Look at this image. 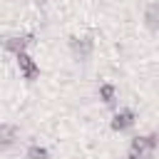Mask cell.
<instances>
[{
	"label": "cell",
	"mask_w": 159,
	"mask_h": 159,
	"mask_svg": "<svg viewBox=\"0 0 159 159\" xmlns=\"http://www.w3.org/2000/svg\"><path fill=\"white\" fill-rule=\"evenodd\" d=\"M157 147H159V134H157V132L137 134V137H132V142H129V152H127V154L139 157V159H154Z\"/></svg>",
	"instance_id": "cell-1"
},
{
	"label": "cell",
	"mask_w": 159,
	"mask_h": 159,
	"mask_svg": "<svg viewBox=\"0 0 159 159\" xmlns=\"http://www.w3.org/2000/svg\"><path fill=\"white\" fill-rule=\"evenodd\" d=\"M70 52H72L75 62H89V57L94 55V37L92 35L70 37Z\"/></svg>",
	"instance_id": "cell-2"
},
{
	"label": "cell",
	"mask_w": 159,
	"mask_h": 159,
	"mask_svg": "<svg viewBox=\"0 0 159 159\" xmlns=\"http://www.w3.org/2000/svg\"><path fill=\"white\" fill-rule=\"evenodd\" d=\"M15 62H17V70H20V75H22L25 82H35V80L40 77V65L30 57V52L15 55Z\"/></svg>",
	"instance_id": "cell-3"
},
{
	"label": "cell",
	"mask_w": 159,
	"mask_h": 159,
	"mask_svg": "<svg viewBox=\"0 0 159 159\" xmlns=\"http://www.w3.org/2000/svg\"><path fill=\"white\" fill-rule=\"evenodd\" d=\"M134 124H137V112L132 107H119L114 112V117H112V129L119 132V134L122 132H129Z\"/></svg>",
	"instance_id": "cell-4"
},
{
	"label": "cell",
	"mask_w": 159,
	"mask_h": 159,
	"mask_svg": "<svg viewBox=\"0 0 159 159\" xmlns=\"http://www.w3.org/2000/svg\"><path fill=\"white\" fill-rule=\"evenodd\" d=\"M32 42H35L32 35H5V37H0V45H2L7 52H12V55L27 52V47H30Z\"/></svg>",
	"instance_id": "cell-5"
},
{
	"label": "cell",
	"mask_w": 159,
	"mask_h": 159,
	"mask_svg": "<svg viewBox=\"0 0 159 159\" xmlns=\"http://www.w3.org/2000/svg\"><path fill=\"white\" fill-rule=\"evenodd\" d=\"M20 127L12 122H2L0 124V152H10L17 142H20Z\"/></svg>",
	"instance_id": "cell-6"
},
{
	"label": "cell",
	"mask_w": 159,
	"mask_h": 159,
	"mask_svg": "<svg viewBox=\"0 0 159 159\" xmlns=\"http://www.w3.org/2000/svg\"><path fill=\"white\" fill-rule=\"evenodd\" d=\"M97 99H99L104 107L114 109L117 102H119V89H117V84H114V82H102V84L97 87Z\"/></svg>",
	"instance_id": "cell-7"
},
{
	"label": "cell",
	"mask_w": 159,
	"mask_h": 159,
	"mask_svg": "<svg viewBox=\"0 0 159 159\" xmlns=\"http://www.w3.org/2000/svg\"><path fill=\"white\" fill-rule=\"evenodd\" d=\"M142 17H144V27L149 32H159V2L157 0L144 5V15Z\"/></svg>",
	"instance_id": "cell-8"
},
{
	"label": "cell",
	"mask_w": 159,
	"mask_h": 159,
	"mask_svg": "<svg viewBox=\"0 0 159 159\" xmlns=\"http://www.w3.org/2000/svg\"><path fill=\"white\" fill-rule=\"evenodd\" d=\"M25 159H52V154H50V149H47L45 144L30 142V144L25 147Z\"/></svg>",
	"instance_id": "cell-9"
},
{
	"label": "cell",
	"mask_w": 159,
	"mask_h": 159,
	"mask_svg": "<svg viewBox=\"0 0 159 159\" xmlns=\"http://www.w3.org/2000/svg\"><path fill=\"white\" fill-rule=\"evenodd\" d=\"M127 159H139V157H132V154H127Z\"/></svg>",
	"instance_id": "cell-10"
}]
</instances>
